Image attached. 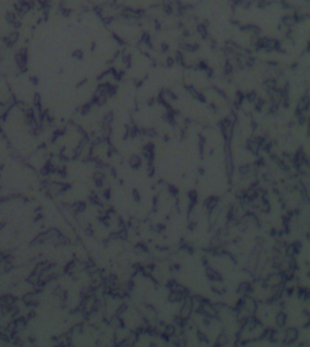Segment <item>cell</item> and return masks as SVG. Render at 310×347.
<instances>
[{
    "mask_svg": "<svg viewBox=\"0 0 310 347\" xmlns=\"http://www.w3.org/2000/svg\"><path fill=\"white\" fill-rule=\"evenodd\" d=\"M141 164V160L138 159V157H132V159H130V165L132 166V167H138V166H140Z\"/></svg>",
    "mask_w": 310,
    "mask_h": 347,
    "instance_id": "obj_9",
    "label": "cell"
},
{
    "mask_svg": "<svg viewBox=\"0 0 310 347\" xmlns=\"http://www.w3.org/2000/svg\"><path fill=\"white\" fill-rule=\"evenodd\" d=\"M249 290H250V285H249L248 283H242L240 285L239 291H240L241 293H247L249 292Z\"/></svg>",
    "mask_w": 310,
    "mask_h": 347,
    "instance_id": "obj_8",
    "label": "cell"
},
{
    "mask_svg": "<svg viewBox=\"0 0 310 347\" xmlns=\"http://www.w3.org/2000/svg\"><path fill=\"white\" fill-rule=\"evenodd\" d=\"M217 343H218V345H225V344L228 343V338H226V336H224V335L219 336Z\"/></svg>",
    "mask_w": 310,
    "mask_h": 347,
    "instance_id": "obj_10",
    "label": "cell"
},
{
    "mask_svg": "<svg viewBox=\"0 0 310 347\" xmlns=\"http://www.w3.org/2000/svg\"><path fill=\"white\" fill-rule=\"evenodd\" d=\"M9 109H11V107L5 102L0 100V119H3V118L6 117V115L9 112Z\"/></svg>",
    "mask_w": 310,
    "mask_h": 347,
    "instance_id": "obj_3",
    "label": "cell"
},
{
    "mask_svg": "<svg viewBox=\"0 0 310 347\" xmlns=\"http://www.w3.org/2000/svg\"><path fill=\"white\" fill-rule=\"evenodd\" d=\"M298 331L296 328H287L284 333V342L285 343H293L298 339Z\"/></svg>",
    "mask_w": 310,
    "mask_h": 347,
    "instance_id": "obj_1",
    "label": "cell"
},
{
    "mask_svg": "<svg viewBox=\"0 0 310 347\" xmlns=\"http://www.w3.org/2000/svg\"><path fill=\"white\" fill-rule=\"evenodd\" d=\"M24 303L26 304L27 306H35L37 303V296L35 293L29 292L27 293L26 295L24 296Z\"/></svg>",
    "mask_w": 310,
    "mask_h": 347,
    "instance_id": "obj_2",
    "label": "cell"
},
{
    "mask_svg": "<svg viewBox=\"0 0 310 347\" xmlns=\"http://www.w3.org/2000/svg\"><path fill=\"white\" fill-rule=\"evenodd\" d=\"M285 319H286V316L284 315L283 313H279L275 318L276 324L278 326H283L284 324H285Z\"/></svg>",
    "mask_w": 310,
    "mask_h": 347,
    "instance_id": "obj_5",
    "label": "cell"
},
{
    "mask_svg": "<svg viewBox=\"0 0 310 347\" xmlns=\"http://www.w3.org/2000/svg\"><path fill=\"white\" fill-rule=\"evenodd\" d=\"M163 334H165V337H172L176 334V328L174 325H167L165 328V331H163Z\"/></svg>",
    "mask_w": 310,
    "mask_h": 347,
    "instance_id": "obj_4",
    "label": "cell"
},
{
    "mask_svg": "<svg viewBox=\"0 0 310 347\" xmlns=\"http://www.w3.org/2000/svg\"><path fill=\"white\" fill-rule=\"evenodd\" d=\"M217 203H218L217 198H211V199H209L208 202H207V207H208V209L212 210L217 206Z\"/></svg>",
    "mask_w": 310,
    "mask_h": 347,
    "instance_id": "obj_6",
    "label": "cell"
},
{
    "mask_svg": "<svg viewBox=\"0 0 310 347\" xmlns=\"http://www.w3.org/2000/svg\"><path fill=\"white\" fill-rule=\"evenodd\" d=\"M208 277L211 279V280H214V281H217V280L220 279V277H219L218 274L216 273L215 270H211V268H209V270H208Z\"/></svg>",
    "mask_w": 310,
    "mask_h": 347,
    "instance_id": "obj_7",
    "label": "cell"
}]
</instances>
